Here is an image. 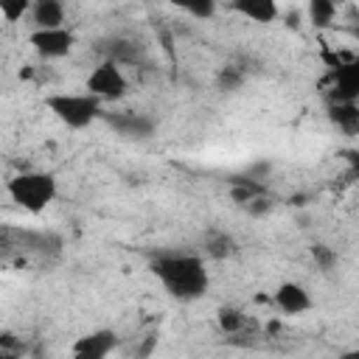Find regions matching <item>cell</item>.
<instances>
[{
    "instance_id": "cell-1",
    "label": "cell",
    "mask_w": 359,
    "mask_h": 359,
    "mask_svg": "<svg viewBox=\"0 0 359 359\" xmlns=\"http://www.w3.org/2000/svg\"><path fill=\"white\" fill-rule=\"evenodd\" d=\"M151 272L177 300H194L208 292V269L199 255H160Z\"/></svg>"
},
{
    "instance_id": "cell-2",
    "label": "cell",
    "mask_w": 359,
    "mask_h": 359,
    "mask_svg": "<svg viewBox=\"0 0 359 359\" xmlns=\"http://www.w3.org/2000/svg\"><path fill=\"white\" fill-rule=\"evenodd\" d=\"M6 194L20 210L39 216L56 199L59 185H56V177L50 171H20V174L8 177Z\"/></svg>"
},
{
    "instance_id": "cell-3",
    "label": "cell",
    "mask_w": 359,
    "mask_h": 359,
    "mask_svg": "<svg viewBox=\"0 0 359 359\" xmlns=\"http://www.w3.org/2000/svg\"><path fill=\"white\" fill-rule=\"evenodd\" d=\"M48 112L67 129H87L101 115V101L95 95L84 93H50L45 95Z\"/></svg>"
},
{
    "instance_id": "cell-4",
    "label": "cell",
    "mask_w": 359,
    "mask_h": 359,
    "mask_svg": "<svg viewBox=\"0 0 359 359\" xmlns=\"http://www.w3.org/2000/svg\"><path fill=\"white\" fill-rule=\"evenodd\" d=\"M84 90L90 95H95L101 104L104 101H121L129 93V81H126V76H123V70L115 59H104L90 70V76L84 81Z\"/></svg>"
},
{
    "instance_id": "cell-5",
    "label": "cell",
    "mask_w": 359,
    "mask_h": 359,
    "mask_svg": "<svg viewBox=\"0 0 359 359\" xmlns=\"http://www.w3.org/2000/svg\"><path fill=\"white\" fill-rule=\"evenodd\" d=\"M28 45L34 48V53L39 59H65L73 45H76V36L67 25H59V28H34L28 34Z\"/></svg>"
},
{
    "instance_id": "cell-6",
    "label": "cell",
    "mask_w": 359,
    "mask_h": 359,
    "mask_svg": "<svg viewBox=\"0 0 359 359\" xmlns=\"http://www.w3.org/2000/svg\"><path fill=\"white\" fill-rule=\"evenodd\" d=\"M272 303H275L278 311H283V314H289V317H300V314L311 311V306H314L309 289H306L303 283H297V280H283V283H278L275 292H272Z\"/></svg>"
},
{
    "instance_id": "cell-7",
    "label": "cell",
    "mask_w": 359,
    "mask_h": 359,
    "mask_svg": "<svg viewBox=\"0 0 359 359\" xmlns=\"http://www.w3.org/2000/svg\"><path fill=\"white\" fill-rule=\"evenodd\" d=\"M118 348V334L112 328H95L87 331L84 337H79L70 345V353L76 359H104Z\"/></svg>"
},
{
    "instance_id": "cell-8",
    "label": "cell",
    "mask_w": 359,
    "mask_h": 359,
    "mask_svg": "<svg viewBox=\"0 0 359 359\" xmlns=\"http://www.w3.org/2000/svg\"><path fill=\"white\" fill-rule=\"evenodd\" d=\"M331 79H334L331 101H356L359 98V62L356 59L334 67Z\"/></svg>"
},
{
    "instance_id": "cell-9",
    "label": "cell",
    "mask_w": 359,
    "mask_h": 359,
    "mask_svg": "<svg viewBox=\"0 0 359 359\" xmlns=\"http://www.w3.org/2000/svg\"><path fill=\"white\" fill-rule=\"evenodd\" d=\"M227 8L241 14L255 25H269L278 20V0H227Z\"/></svg>"
},
{
    "instance_id": "cell-10",
    "label": "cell",
    "mask_w": 359,
    "mask_h": 359,
    "mask_svg": "<svg viewBox=\"0 0 359 359\" xmlns=\"http://www.w3.org/2000/svg\"><path fill=\"white\" fill-rule=\"evenodd\" d=\"M28 17H31V22L36 28H59V25H65V3L62 0L34 3Z\"/></svg>"
},
{
    "instance_id": "cell-11",
    "label": "cell",
    "mask_w": 359,
    "mask_h": 359,
    "mask_svg": "<svg viewBox=\"0 0 359 359\" xmlns=\"http://www.w3.org/2000/svg\"><path fill=\"white\" fill-rule=\"evenodd\" d=\"M306 11H309V22L317 31H325V28L334 25V20L339 14V6L334 0H306Z\"/></svg>"
},
{
    "instance_id": "cell-12",
    "label": "cell",
    "mask_w": 359,
    "mask_h": 359,
    "mask_svg": "<svg viewBox=\"0 0 359 359\" xmlns=\"http://www.w3.org/2000/svg\"><path fill=\"white\" fill-rule=\"evenodd\" d=\"M328 112H331V121L339 129L356 132V126H359V107H356V101H334Z\"/></svg>"
},
{
    "instance_id": "cell-13",
    "label": "cell",
    "mask_w": 359,
    "mask_h": 359,
    "mask_svg": "<svg viewBox=\"0 0 359 359\" xmlns=\"http://www.w3.org/2000/svg\"><path fill=\"white\" fill-rule=\"evenodd\" d=\"M168 3L194 20H210L219 8V0H168Z\"/></svg>"
},
{
    "instance_id": "cell-14",
    "label": "cell",
    "mask_w": 359,
    "mask_h": 359,
    "mask_svg": "<svg viewBox=\"0 0 359 359\" xmlns=\"http://www.w3.org/2000/svg\"><path fill=\"white\" fill-rule=\"evenodd\" d=\"M109 123H115L123 135H135V137H146L151 132V121L135 118V115H115V118H109Z\"/></svg>"
},
{
    "instance_id": "cell-15",
    "label": "cell",
    "mask_w": 359,
    "mask_h": 359,
    "mask_svg": "<svg viewBox=\"0 0 359 359\" xmlns=\"http://www.w3.org/2000/svg\"><path fill=\"white\" fill-rule=\"evenodd\" d=\"M216 323H219V328H222L224 334H238V331H244L247 317H244L238 309H233V306H222V309L216 311Z\"/></svg>"
},
{
    "instance_id": "cell-16",
    "label": "cell",
    "mask_w": 359,
    "mask_h": 359,
    "mask_svg": "<svg viewBox=\"0 0 359 359\" xmlns=\"http://www.w3.org/2000/svg\"><path fill=\"white\" fill-rule=\"evenodd\" d=\"M205 252H208L210 258H227V255L236 252V241H233L227 233H210V236L205 238Z\"/></svg>"
},
{
    "instance_id": "cell-17",
    "label": "cell",
    "mask_w": 359,
    "mask_h": 359,
    "mask_svg": "<svg viewBox=\"0 0 359 359\" xmlns=\"http://www.w3.org/2000/svg\"><path fill=\"white\" fill-rule=\"evenodd\" d=\"M258 194H264V185H258V182H252V180H233L230 182V199L236 202V205H247L252 196H258Z\"/></svg>"
},
{
    "instance_id": "cell-18",
    "label": "cell",
    "mask_w": 359,
    "mask_h": 359,
    "mask_svg": "<svg viewBox=\"0 0 359 359\" xmlns=\"http://www.w3.org/2000/svg\"><path fill=\"white\" fill-rule=\"evenodd\" d=\"M34 0H0V17L6 22H20L22 17L31 14Z\"/></svg>"
},
{
    "instance_id": "cell-19",
    "label": "cell",
    "mask_w": 359,
    "mask_h": 359,
    "mask_svg": "<svg viewBox=\"0 0 359 359\" xmlns=\"http://www.w3.org/2000/svg\"><path fill=\"white\" fill-rule=\"evenodd\" d=\"M244 208H247V210H250L252 216H261V213L272 210V202H269V199H266L264 194H258V196H252V199H250V202H247Z\"/></svg>"
},
{
    "instance_id": "cell-20",
    "label": "cell",
    "mask_w": 359,
    "mask_h": 359,
    "mask_svg": "<svg viewBox=\"0 0 359 359\" xmlns=\"http://www.w3.org/2000/svg\"><path fill=\"white\" fill-rule=\"evenodd\" d=\"M219 84L224 87V90H236L238 84H241V73H233V70H222V76H219Z\"/></svg>"
},
{
    "instance_id": "cell-21",
    "label": "cell",
    "mask_w": 359,
    "mask_h": 359,
    "mask_svg": "<svg viewBox=\"0 0 359 359\" xmlns=\"http://www.w3.org/2000/svg\"><path fill=\"white\" fill-rule=\"evenodd\" d=\"M34 3H48V0H34Z\"/></svg>"
}]
</instances>
